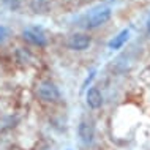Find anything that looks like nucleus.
Instances as JSON below:
<instances>
[{
	"label": "nucleus",
	"mask_w": 150,
	"mask_h": 150,
	"mask_svg": "<svg viewBox=\"0 0 150 150\" xmlns=\"http://www.w3.org/2000/svg\"><path fill=\"white\" fill-rule=\"evenodd\" d=\"M36 96H38L40 101L49 104H55L62 100V93H60L59 87L51 81H41L36 86Z\"/></svg>",
	"instance_id": "f257e3e1"
},
{
	"label": "nucleus",
	"mask_w": 150,
	"mask_h": 150,
	"mask_svg": "<svg viewBox=\"0 0 150 150\" xmlns=\"http://www.w3.org/2000/svg\"><path fill=\"white\" fill-rule=\"evenodd\" d=\"M112 16V11L109 6H100L96 10H92L86 18V27L87 29H96L106 24Z\"/></svg>",
	"instance_id": "f03ea898"
},
{
	"label": "nucleus",
	"mask_w": 150,
	"mask_h": 150,
	"mask_svg": "<svg viewBox=\"0 0 150 150\" xmlns=\"http://www.w3.org/2000/svg\"><path fill=\"white\" fill-rule=\"evenodd\" d=\"M22 38L25 40L27 43L33 44V46H38V47H44L47 44V35L41 27H36V25H32V27H27V29L22 30Z\"/></svg>",
	"instance_id": "7ed1b4c3"
},
{
	"label": "nucleus",
	"mask_w": 150,
	"mask_h": 150,
	"mask_svg": "<svg viewBox=\"0 0 150 150\" xmlns=\"http://www.w3.org/2000/svg\"><path fill=\"white\" fill-rule=\"evenodd\" d=\"M92 44V36H88L87 33H73L70 38L67 40V47L71 51H86L90 47Z\"/></svg>",
	"instance_id": "20e7f679"
},
{
	"label": "nucleus",
	"mask_w": 150,
	"mask_h": 150,
	"mask_svg": "<svg viewBox=\"0 0 150 150\" xmlns=\"http://www.w3.org/2000/svg\"><path fill=\"white\" fill-rule=\"evenodd\" d=\"M78 136L84 145H90L95 141V125L90 120H81L78 125Z\"/></svg>",
	"instance_id": "39448f33"
},
{
	"label": "nucleus",
	"mask_w": 150,
	"mask_h": 150,
	"mask_svg": "<svg viewBox=\"0 0 150 150\" xmlns=\"http://www.w3.org/2000/svg\"><path fill=\"white\" fill-rule=\"evenodd\" d=\"M86 103L90 109H100L103 106L104 100H103V93L100 92V88L90 87L86 92Z\"/></svg>",
	"instance_id": "423d86ee"
},
{
	"label": "nucleus",
	"mask_w": 150,
	"mask_h": 150,
	"mask_svg": "<svg viewBox=\"0 0 150 150\" xmlns=\"http://www.w3.org/2000/svg\"><path fill=\"white\" fill-rule=\"evenodd\" d=\"M128 38H129V29H123L120 32V33H117L114 38L109 41V49H112V51H117V49H120V47H123L125 46V43L128 41Z\"/></svg>",
	"instance_id": "0eeeda50"
},
{
	"label": "nucleus",
	"mask_w": 150,
	"mask_h": 150,
	"mask_svg": "<svg viewBox=\"0 0 150 150\" xmlns=\"http://www.w3.org/2000/svg\"><path fill=\"white\" fill-rule=\"evenodd\" d=\"M30 10L35 14H47L51 10V0H30Z\"/></svg>",
	"instance_id": "6e6552de"
},
{
	"label": "nucleus",
	"mask_w": 150,
	"mask_h": 150,
	"mask_svg": "<svg viewBox=\"0 0 150 150\" xmlns=\"http://www.w3.org/2000/svg\"><path fill=\"white\" fill-rule=\"evenodd\" d=\"M14 57H16V62L21 63V65H29L32 62V54L25 47H18L14 52Z\"/></svg>",
	"instance_id": "1a4fd4ad"
},
{
	"label": "nucleus",
	"mask_w": 150,
	"mask_h": 150,
	"mask_svg": "<svg viewBox=\"0 0 150 150\" xmlns=\"http://www.w3.org/2000/svg\"><path fill=\"white\" fill-rule=\"evenodd\" d=\"M8 35H10V32L5 25H0V43H3L5 40L8 38Z\"/></svg>",
	"instance_id": "9d476101"
},
{
	"label": "nucleus",
	"mask_w": 150,
	"mask_h": 150,
	"mask_svg": "<svg viewBox=\"0 0 150 150\" xmlns=\"http://www.w3.org/2000/svg\"><path fill=\"white\" fill-rule=\"evenodd\" d=\"M8 3V6L11 8V10H18L19 8V0H5Z\"/></svg>",
	"instance_id": "9b49d317"
},
{
	"label": "nucleus",
	"mask_w": 150,
	"mask_h": 150,
	"mask_svg": "<svg viewBox=\"0 0 150 150\" xmlns=\"http://www.w3.org/2000/svg\"><path fill=\"white\" fill-rule=\"evenodd\" d=\"M145 27H147V32H149V33H150V16H149L147 22H145Z\"/></svg>",
	"instance_id": "f8f14e48"
}]
</instances>
